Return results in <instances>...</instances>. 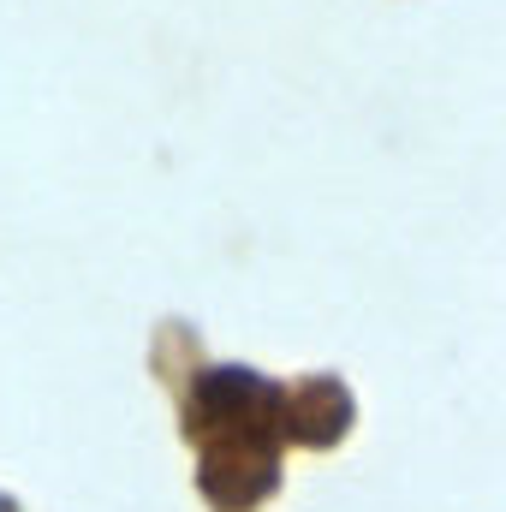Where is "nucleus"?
Returning <instances> with one entry per match:
<instances>
[{
  "mask_svg": "<svg viewBox=\"0 0 506 512\" xmlns=\"http://www.w3.org/2000/svg\"><path fill=\"white\" fill-rule=\"evenodd\" d=\"M0 512H12V507H6V501H0Z\"/></svg>",
  "mask_w": 506,
  "mask_h": 512,
  "instance_id": "nucleus-1",
  "label": "nucleus"
}]
</instances>
